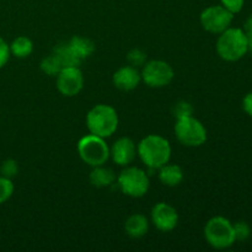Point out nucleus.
Here are the masks:
<instances>
[{
    "label": "nucleus",
    "instance_id": "obj_1",
    "mask_svg": "<svg viewBox=\"0 0 252 252\" xmlns=\"http://www.w3.org/2000/svg\"><path fill=\"white\" fill-rule=\"evenodd\" d=\"M171 144L165 137L149 134L137 144V155L143 164L153 170H158L171 159Z\"/></svg>",
    "mask_w": 252,
    "mask_h": 252
},
{
    "label": "nucleus",
    "instance_id": "obj_2",
    "mask_svg": "<svg viewBox=\"0 0 252 252\" xmlns=\"http://www.w3.org/2000/svg\"><path fill=\"white\" fill-rule=\"evenodd\" d=\"M86 127L91 134L101 138H110L116 133L120 118L116 108L106 103L95 105L86 115Z\"/></svg>",
    "mask_w": 252,
    "mask_h": 252
},
{
    "label": "nucleus",
    "instance_id": "obj_3",
    "mask_svg": "<svg viewBox=\"0 0 252 252\" xmlns=\"http://www.w3.org/2000/svg\"><path fill=\"white\" fill-rule=\"evenodd\" d=\"M216 49L218 56L225 62H238L249 53L248 36L239 27H229L219 33Z\"/></svg>",
    "mask_w": 252,
    "mask_h": 252
},
{
    "label": "nucleus",
    "instance_id": "obj_4",
    "mask_svg": "<svg viewBox=\"0 0 252 252\" xmlns=\"http://www.w3.org/2000/svg\"><path fill=\"white\" fill-rule=\"evenodd\" d=\"M204 238L216 250H225L236 243L234 225L228 218L221 216L213 217L204 225Z\"/></svg>",
    "mask_w": 252,
    "mask_h": 252
},
{
    "label": "nucleus",
    "instance_id": "obj_5",
    "mask_svg": "<svg viewBox=\"0 0 252 252\" xmlns=\"http://www.w3.org/2000/svg\"><path fill=\"white\" fill-rule=\"evenodd\" d=\"M118 189L123 194L132 198H140L148 193L150 180L147 172L137 166H125L116 179Z\"/></svg>",
    "mask_w": 252,
    "mask_h": 252
},
{
    "label": "nucleus",
    "instance_id": "obj_6",
    "mask_svg": "<svg viewBox=\"0 0 252 252\" xmlns=\"http://www.w3.org/2000/svg\"><path fill=\"white\" fill-rule=\"evenodd\" d=\"M78 154L86 165L91 167L105 165L110 159V147L105 138L86 134L78 142Z\"/></svg>",
    "mask_w": 252,
    "mask_h": 252
},
{
    "label": "nucleus",
    "instance_id": "obj_7",
    "mask_svg": "<svg viewBox=\"0 0 252 252\" xmlns=\"http://www.w3.org/2000/svg\"><path fill=\"white\" fill-rule=\"evenodd\" d=\"M174 129L177 140L185 147H201L208 139L207 128L201 121L194 118L193 116L176 120Z\"/></svg>",
    "mask_w": 252,
    "mask_h": 252
},
{
    "label": "nucleus",
    "instance_id": "obj_8",
    "mask_svg": "<svg viewBox=\"0 0 252 252\" xmlns=\"http://www.w3.org/2000/svg\"><path fill=\"white\" fill-rule=\"evenodd\" d=\"M142 81L153 89H161L170 85L175 78L171 64L161 59H153L142 66Z\"/></svg>",
    "mask_w": 252,
    "mask_h": 252
},
{
    "label": "nucleus",
    "instance_id": "obj_9",
    "mask_svg": "<svg viewBox=\"0 0 252 252\" xmlns=\"http://www.w3.org/2000/svg\"><path fill=\"white\" fill-rule=\"evenodd\" d=\"M234 14L226 10L223 5H212L201 12L199 22L203 30L213 34H219L231 26Z\"/></svg>",
    "mask_w": 252,
    "mask_h": 252
},
{
    "label": "nucleus",
    "instance_id": "obj_10",
    "mask_svg": "<svg viewBox=\"0 0 252 252\" xmlns=\"http://www.w3.org/2000/svg\"><path fill=\"white\" fill-rule=\"evenodd\" d=\"M57 89L65 97L79 95L84 88V75L79 66L63 68L57 75Z\"/></svg>",
    "mask_w": 252,
    "mask_h": 252
},
{
    "label": "nucleus",
    "instance_id": "obj_11",
    "mask_svg": "<svg viewBox=\"0 0 252 252\" xmlns=\"http://www.w3.org/2000/svg\"><path fill=\"white\" fill-rule=\"evenodd\" d=\"M150 219L155 228L162 233L172 231L177 226L180 217L175 207L166 202H159L152 208Z\"/></svg>",
    "mask_w": 252,
    "mask_h": 252
},
{
    "label": "nucleus",
    "instance_id": "obj_12",
    "mask_svg": "<svg viewBox=\"0 0 252 252\" xmlns=\"http://www.w3.org/2000/svg\"><path fill=\"white\" fill-rule=\"evenodd\" d=\"M137 157V144L128 137L118 138L110 147V158L118 166H128Z\"/></svg>",
    "mask_w": 252,
    "mask_h": 252
},
{
    "label": "nucleus",
    "instance_id": "obj_13",
    "mask_svg": "<svg viewBox=\"0 0 252 252\" xmlns=\"http://www.w3.org/2000/svg\"><path fill=\"white\" fill-rule=\"evenodd\" d=\"M140 81H142L140 71L132 65L121 66L112 75L113 85L121 91H133L139 86Z\"/></svg>",
    "mask_w": 252,
    "mask_h": 252
},
{
    "label": "nucleus",
    "instance_id": "obj_14",
    "mask_svg": "<svg viewBox=\"0 0 252 252\" xmlns=\"http://www.w3.org/2000/svg\"><path fill=\"white\" fill-rule=\"evenodd\" d=\"M125 231L129 238L140 239L149 231V219L140 213H134L127 218L125 223Z\"/></svg>",
    "mask_w": 252,
    "mask_h": 252
},
{
    "label": "nucleus",
    "instance_id": "obj_15",
    "mask_svg": "<svg viewBox=\"0 0 252 252\" xmlns=\"http://www.w3.org/2000/svg\"><path fill=\"white\" fill-rule=\"evenodd\" d=\"M159 170V181L161 182L164 186L167 187H177L182 181H184V170L180 165L177 164H171V162H167V164L162 165Z\"/></svg>",
    "mask_w": 252,
    "mask_h": 252
},
{
    "label": "nucleus",
    "instance_id": "obj_16",
    "mask_svg": "<svg viewBox=\"0 0 252 252\" xmlns=\"http://www.w3.org/2000/svg\"><path fill=\"white\" fill-rule=\"evenodd\" d=\"M116 179L117 177H116L115 171L110 167H106L105 165L93 167L89 175L90 184L96 189H107L115 184Z\"/></svg>",
    "mask_w": 252,
    "mask_h": 252
},
{
    "label": "nucleus",
    "instance_id": "obj_17",
    "mask_svg": "<svg viewBox=\"0 0 252 252\" xmlns=\"http://www.w3.org/2000/svg\"><path fill=\"white\" fill-rule=\"evenodd\" d=\"M53 54L58 58L61 62L63 68H68V66H79L81 64V59L75 54V52L71 49L69 43H59L54 47Z\"/></svg>",
    "mask_w": 252,
    "mask_h": 252
},
{
    "label": "nucleus",
    "instance_id": "obj_18",
    "mask_svg": "<svg viewBox=\"0 0 252 252\" xmlns=\"http://www.w3.org/2000/svg\"><path fill=\"white\" fill-rule=\"evenodd\" d=\"M68 43L81 61L93 56V53L95 52L96 48L95 43H94L90 38L83 36H73Z\"/></svg>",
    "mask_w": 252,
    "mask_h": 252
},
{
    "label": "nucleus",
    "instance_id": "obj_19",
    "mask_svg": "<svg viewBox=\"0 0 252 252\" xmlns=\"http://www.w3.org/2000/svg\"><path fill=\"white\" fill-rule=\"evenodd\" d=\"M33 52V42L26 36H19L10 43V53L16 58L25 59Z\"/></svg>",
    "mask_w": 252,
    "mask_h": 252
},
{
    "label": "nucleus",
    "instance_id": "obj_20",
    "mask_svg": "<svg viewBox=\"0 0 252 252\" xmlns=\"http://www.w3.org/2000/svg\"><path fill=\"white\" fill-rule=\"evenodd\" d=\"M39 66H41V70L43 71L46 75H49V76H57L59 71L63 69L61 62L58 61V58H57L53 53L44 57V58L41 61Z\"/></svg>",
    "mask_w": 252,
    "mask_h": 252
},
{
    "label": "nucleus",
    "instance_id": "obj_21",
    "mask_svg": "<svg viewBox=\"0 0 252 252\" xmlns=\"http://www.w3.org/2000/svg\"><path fill=\"white\" fill-rule=\"evenodd\" d=\"M15 191V186L11 179H7L0 175V204L5 203L12 197Z\"/></svg>",
    "mask_w": 252,
    "mask_h": 252
},
{
    "label": "nucleus",
    "instance_id": "obj_22",
    "mask_svg": "<svg viewBox=\"0 0 252 252\" xmlns=\"http://www.w3.org/2000/svg\"><path fill=\"white\" fill-rule=\"evenodd\" d=\"M127 61L129 65L135 66V68H140L147 63V54L139 48H133L128 52Z\"/></svg>",
    "mask_w": 252,
    "mask_h": 252
},
{
    "label": "nucleus",
    "instance_id": "obj_23",
    "mask_svg": "<svg viewBox=\"0 0 252 252\" xmlns=\"http://www.w3.org/2000/svg\"><path fill=\"white\" fill-rule=\"evenodd\" d=\"M19 174V164L14 159H6L0 165V175L7 179H14Z\"/></svg>",
    "mask_w": 252,
    "mask_h": 252
},
{
    "label": "nucleus",
    "instance_id": "obj_24",
    "mask_svg": "<svg viewBox=\"0 0 252 252\" xmlns=\"http://www.w3.org/2000/svg\"><path fill=\"white\" fill-rule=\"evenodd\" d=\"M236 241H246L251 235V228L246 221L240 220L233 224Z\"/></svg>",
    "mask_w": 252,
    "mask_h": 252
},
{
    "label": "nucleus",
    "instance_id": "obj_25",
    "mask_svg": "<svg viewBox=\"0 0 252 252\" xmlns=\"http://www.w3.org/2000/svg\"><path fill=\"white\" fill-rule=\"evenodd\" d=\"M193 113V107L189 102L187 101H180L175 105L174 107V116L176 117V120H180V118L189 117Z\"/></svg>",
    "mask_w": 252,
    "mask_h": 252
},
{
    "label": "nucleus",
    "instance_id": "obj_26",
    "mask_svg": "<svg viewBox=\"0 0 252 252\" xmlns=\"http://www.w3.org/2000/svg\"><path fill=\"white\" fill-rule=\"evenodd\" d=\"M10 56H11V53H10V44H7V42L2 37H0V69L6 65V63L10 59Z\"/></svg>",
    "mask_w": 252,
    "mask_h": 252
},
{
    "label": "nucleus",
    "instance_id": "obj_27",
    "mask_svg": "<svg viewBox=\"0 0 252 252\" xmlns=\"http://www.w3.org/2000/svg\"><path fill=\"white\" fill-rule=\"evenodd\" d=\"M220 2L226 10H229L231 14L235 15L243 10L245 0H220Z\"/></svg>",
    "mask_w": 252,
    "mask_h": 252
},
{
    "label": "nucleus",
    "instance_id": "obj_28",
    "mask_svg": "<svg viewBox=\"0 0 252 252\" xmlns=\"http://www.w3.org/2000/svg\"><path fill=\"white\" fill-rule=\"evenodd\" d=\"M243 108L245 111L246 115L252 117V91L251 93L246 94L245 97L243 100Z\"/></svg>",
    "mask_w": 252,
    "mask_h": 252
},
{
    "label": "nucleus",
    "instance_id": "obj_29",
    "mask_svg": "<svg viewBox=\"0 0 252 252\" xmlns=\"http://www.w3.org/2000/svg\"><path fill=\"white\" fill-rule=\"evenodd\" d=\"M244 31H245V33L248 34V36H252V15L248 17V20L245 21V24H244Z\"/></svg>",
    "mask_w": 252,
    "mask_h": 252
},
{
    "label": "nucleus",
    "instance_id": "obj_30",
    "mask_svg": "<svg viewBox=\"0 0 252 252\" xmlns=\"http://www.w3.org/2000/svg\"><path fill=\"white\" fill-rule=\"evenodd\" d=\"M248 36V34H246ZM248 49L252 53V36H248Z\"/></svg>",
    "mask_w": 252,
    "mask_h": 252
}]
</instances>
